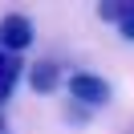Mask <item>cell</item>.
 Segmentation results:
<instances>
[{"mask_svg": "<svg viewBox=\"0 0 134 134\" xmlns=\"http://www.w3.org/2000/svg\"><path fill=\"white\" fill-rule=\"evenodd\" d=\"M69 98H73V106L77 110H102V106H110V81L102 73H90V69H77V73H69Z\"/></svg>", "mask_w": 134, "mask_h": 134, "instance_id": "6da1fadb", "label": "cell"}, {"mask_svg": "<svg viewBox=\"0 0 134 134\" xmlns=\"http://www.w3.org/2000/svg\"><path fill=\"white\" fill-rule=\"evenodd\" d=\"M33 45V20L25 12H8L0 20V49L8 57H25V49Z\"/></svg>", "mask_w": 134, "mask_h": 134, "instance_id": "7a4b0ae2", "label": "cell"}, {"mask_svg": "<svg viewBox=\"0 0 134 134\" xmlns=\"http://www.w3.org/2000/svg\"><path fill=\"white\" fill-rule=\"evenodd\" d=\"M25 81H29L33 93H53L61 85V65L53 57H41V61H33V65L25 69Z\"/></svg>", "mask_w": 134, "mask_h": 134, "instance_id": "3957f363", "label": "cell"}, {"mask_svg": "<svg viewBox=\"0 0 134 134\" xmlns=\"http://www.w3.org/2000/svg\"><path fill=\"white\" fill-rule=\"evenodd\" d=\"M20 77H25V61H20V57H8V61H4V69H0V106L12 98V90H16Z\"/></svg>", "mask_w": 134, "mask_h": 134, "instance_id": "277c9868", "label": "cell"}, {"mask_svg": "<svg viewBox=\"0 0 134 134\" xmlns=\"http://www.w3.org/2000/svg\"><path fill=\"white\" fill-rule=\"evenodd\" d=\"M118 29H122V37L126 41H134V4H122V12H118V20H114Z\"/></svg>", "mask_w": 134, "mask_h": 134, "instance_id": "5b68a950", "label": "cell"}, {"mask_svg": "<svg viewBox=\"0 0 134 134\" xmlns=\"http://www.w3.org/2000/svg\"><path fill=\"white\" fill-rule=\"evenodd\" d=\"M98 12L106 20H118V12H122V4H98Z\"/></svg>", "mask_w": 134, "mask_h": 134, "instance_id": "8992f818", "label": "cell"}, {"mask_svg": "<svg viewBox=\"0 0 134 134\" xmlns=\"http://www.w3.org/2000/svg\"><path fill=\"white\" fill-rule=\"evenodd\" d=\"M4 61H8V53H4V49H0V69H4Z\"/></svg>", "mask_w": 134, "mask_h": 134, "instance_id": "52a82bcc", "label": "cell"}]
</instances>
